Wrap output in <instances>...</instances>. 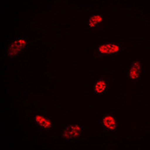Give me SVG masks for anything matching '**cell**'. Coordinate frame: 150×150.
Returning a JSON list of instances; mask_svg holds the SVG:
<instances>
[{"mask_svg":"<svg viewBox=\"0 0 150 150\" xmlns=\"http://www.w3.org/2000/svg\"><path fill=\"white\" fill-rule=\"evenodd\" d=\"M26 45V41L24 39H19L14 41L11 46L10 50H9V54L11 56H14L17 54L24 46Z\"/></svg>","mask_w":150,"mask_h":150,"instance_id":"cell-1","label":"cell"},{"mask_svg":"<svg viewBox=\"0 0 150 150\" xmlns=\"http://www.w3.org/2000/svg\"><path fill=\"white\" fill-rule=\"evenodd\" d=\"M119 50V46L116 45H104L98 48V51L101 53H113Z\"/></svg>","mask_w":150,"mask_h":150,"instance_id":"cell-2","label":"cell"},{"mask_svg":"<svg viewBox=\"0 0 150 150\" xmlns=\"http://www.w3.org/2000/svg\"><path fill=\"white\" fill-rule=\"evenodd\" d=\"M140 73V64L139 62H134L131 66L129 71V76L132 80H135L139 77Z\"/></svg>","mask_w":150,"mask_h":150,"instance_id":"cell-3","label":"cell"},{"mask_svg":"<svg viewBox=\"0 0 150 150\" xmlns=\"http://www.w3.org/2000/svg\"><path fill=\"white\" fill-rule=\"evenodd\" d=\"M103 124L106 128L109 129H113L116 127V122L114 119L110 116H107L103 119Z\"/></svg>","mask_w":150,"mask_h":150,"instance_id":"cell-4","label":"cell"},{"mask_svg":"<svg viewBox=\"0 0 150 150\" xmlns=\"http://www.w3.org/2000/svg\"><path fill=\"white\" fill-rule=\"evenodd\" d=\"M80 128L77 125H72V126L69 127L68 129H67L66 132H65V135L69 137H74L75 136H77L80 133Z\"/></svg>","mask_w":150,"mask_h":150,"instance_id":"cell-5","label":"cell"},{"mask_svg":"<svg viewBox=\"0 0 150 150\" xmlns=\"http://www.w3.org/2000/svg\"><path fill=\"white\" fill-rule=\"evenodd\" d=\"M35 121L36 122L38 123V124H39L41 127H43V128H47L50 126V122L48 121L47 120H46L45 118H43L42 116H38L37 117L35 118Z\"/></svg>","mask_w":150,"mask_h":150,"instance_id":"cell-6","label":"cell"},{"mask_svg":"<svg viewBox=\"0 0 150 150\" xmlns=\"http://www.w3.org/2000/svg\"><path fill=\"white\" fill-rule=\"evenodd\" d=\"M101 21H102V17L100 15L93 16V17L89 20V26H90V27H95L98 23H101Z\"/></svg>","mask_w":150,"mask_h":150,"instance_id":"cell-7","label":"cell"},{"mask_svg":"<svg viewBox=\"0 0 150 150\" xmlns=\"http://www.w3.org/2000/svg\"><path fill=\"white\" fill-rule=\"evenodd\" d=\"M105 83H104L103 81H98V82L96 84L95 89H96V92H98V93H101V92H103L105 90Z\"/></svg>","mask_w":150,"mask_h":150,"instance_id":"cell-8","label":"cell"}]
</instances>
